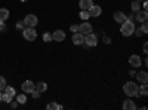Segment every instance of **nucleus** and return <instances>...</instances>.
<instances>
[{"label":"nucleus","mask_w":148,"mask_h":110,"mask_svg":"<svg viewBox=\"0 0 148 110\" xmlns=\"http://www.w3.org/2000/svg\"><path fill=\"white\" fill-rule=\"evenodd\" d=\"M12 98H14V97H10V95H8V94H3V97H2V101L10 103V101H12Z\"/></svg>","instance_id":"obj_26"},{"label":"nucleus","mask_w":148,"mask_h":110,"mask_svg":"<svg viewBox=\"0 0 148 110\" xmlns=\"http://www.w3.org/2000/svg\"><path fill=\"white\" fill-rule=\"evenodd\" d=\"M147 51H148V45H147V43H145V45H144V52H145V54H147Z\"/></svg>","instance_id":"obj_37"},{"label":"nucleus","mask_w":148,"mask_h":110,"mask_svg":"<svg viewBox=\"0 0 148 110\" xmlns=\"http://www.w3.org/2000/svg\"><path fill=\"white\" fill-rule=\"evenodd\" d=\"M148 94V86L147 83H142L141 86H138V95H147Z\"/></svg>","instance_id":"obj_18"},{"label":"nucleus","mask_w":148,"mask_h":110,"mask_svg":"<svg viewBox=\"0 0 148 110\" xmlns=\"http://www.w3.org/2000/svg\"><path fill=\"white\" fill-rule=\"evenodd\" d=\"M24 27H25V24H24V21H19V22H16V28H24Z\"/></svg>","instance_id":"obj_30"},{"label":"nucleus","mask_w":148,"mask_h":110,"mask_svg":"<svg viewBox=\"0 0 148 110\" xmlns=\"http://www.w3.org/2000/svg\"><path fill=\"white\" fill-rule=\"evenodd\" d=\"M24 39L25 40H28V42H33V40H36V37H37V31L34 30V27H27V28H24Z\"/></svg>","instance_id":"obj_3"},{"label":"nucleus","mask_w":148,"mask_h":110,"mask_svg":"<svg viewBox=\"0 0 148 110\" xmlns=\"http://www.w3.org/2000/svg\"><path fill=\"white\" fill-rule=\"evenodd\" d=\"M5 94H8V95H10V97H15V88L6 86V88H5Z\"/></svg>","instance_id":"obj_22"},{"label":"nucleus","mask_w":148,"mask_h":110,"mask_svg":"<svg viewBox=\"0 0 148 110\" xmlns=\"http://www.w3.org/2000/svg\"><path fill=\"white\" fill-rule=\"evenodd\" d=\"M142 6H144V10H147V8H148V2H145V0H144V5H142Z\"/></svg>","instance_id":"obj_36"},{"label":"nucleus","mask_w":148,"mask_h":110,"mask_svg":"<svg viewBox=\"0 0 148 110\" xmlns=\"http://www.w3.org/2000/svg\"><path fill=\"white\" fill-rule=\"evenodd\" d=\"M133 30H135V24L133 21H129V19H125L121 22V28H120V33L123 36H126V37H129V36L133 34Z\"/></svg>","instance_id":"obj_1"},{"label":"nucleus","mask_w":148,"mask_h":110,"mask_svg":"<svg viewBox=\"0 0 148 110\" xmlns=\"http://www.w3.org/2000/svg\"><path fill=\"white\" fill-rule=\"evenodd\" d=\"M65 39V33L62 30H56L52 33V40H56V42H62Z\"/></svg>","instance_id":"obj_8"},{"label":"nucleus","mask_w":148,"mask_h":110,"mask_svg":"<svg viewBox=\"0 0 148 110\" xmlns=\"http://www.w3.org/2000/svg\"><path fill=\"white\" fill-rule=\"evenodd\" d=\"M123 91H125L127 97H138V85L135 82H127L123 86Z\"/></svg>","instance_id":"obj_2"},{"label":"nucleus","mask_w":148,"mask_h":110,"mask_svg":"<svg viewBox=\"0 0 148 110\" xmlns=\"http://www.w3.org/2000/svg\"><path fill=\"white\" fill-rule=\"evenodd\" d=\"M5 30H6V26L3 22H0V31H5Z\"/></svg>","instance_id":"obj_33"},{"label":"nucleus","mask_w":148,"mask_h":110,"mask_svg":"<svg viewBox=\"0 0 148 110\" xmlns=\"http://www.w3.org/2000/svg\"><path fill=\"white\" fill-rule=\"evenodd\" d=\"M37 22H39V19H37L36 15L33 14H28L25 17V19H24V24H25V27H36L37 26Z\"/></svg>","instance_id":"obj_4"},{"label":"nucleus","mask_w":148,"mask_h":110,"mask_svg":"<svg viewBox=\"0 0 148 110\" xmlns=\"http://www.w3.org/2000/svg\"><path fill=\"white\" fill-rule=\"evenodd\" d=\"M19 2H28V0H19Z\"/></svg>","instance_id":"obj_40"},{"label":"nucleus","mask_w":148,"mask_h":110,"mask_svg":"<svg viewBox=\"0 0 148 110\" xmlns=\"http://www.w3.org/2000/svg\"><path fill=\"white\" fill-rule=\"evenodd\" d=\"M147 17H148L147 10H138L136 15H135V19H136L138 22H144V21H147Z\"/></svg>","instance_id":"obj_12"},{"label":"nucleus","mask_w":148,"mask_h":110,"mask_svg":"<svg viewBox=\"0 0 148 110\" xmlns=\"http://www.w3.org/2000/svg\"><path fill=\"white\" fill-rule=\"evenodd\" d=\"M141 30H142V33H144V34H145V33H148V24H147V21H144V22H142Z\"/></svg>","instance_id":"obj_28"},{"label":"nucleus","mask_w":148,"mask_h":110,"mask_svg":"<svg viewBox=\"0 0 148 110\" xmlns=\"http://www.w3.org/2000/svg\"><path fill=\"white\" fill-rule=\"evenodd\" d=\"M90 31H92V26H90L88 21H84L83 24H80V26H79V33H82L83 36H86V34L90 33Z\"/></svg>","instance_id":"obj_6"},{"label":"nucleus","mask_w":148,"mask_h":110,"mask_svg":"<svg viewBox=\"0 0 148 110\" xmlns=\"http://www.w3.org/2000/svg\"><path fill=\"white\" fill-rule=\"evenodd\" d=\"M8 18H9V10L2 8V9H0V22H5Z\"/></svg>","instance_id":"obj_17"},{"label":"nucleus","mask_w":148,"mask_h":110,"mask_svg":"<svg viewBox=\"0 0 148 110\" xmlns=\"http://www.w3.org/2000/svg\"><path fill=\"white\" fill-rule=\"evenodd\" d=\"M16 101L19 104H25L27 103V97L24 95V94H19V95H16Z\"/></svg>","instance_id":"obj_21"},{"label":"nucleus","mask_w":148,"mask_h":110,"mask_svg":"<svg viewBox=\"0 0 148 110\" xmlns=\"http://www.w3.org/2000/svg\"><path fill=\"white\" fill-rule=\"evenodd\" d=\"M36 89L39 91V92H45V91L47 89V85H46L45 82H39V83L36 85Z\"/></svg>","instance_id":"obj_19"},{"label":"nucleus","mask_w":148,"mask_h":110,"mask_svg":"<svg viewBox=\"0 0 148 110\" xmlns=\"http://www.w3.org/2000/svg\"><path fill=\"white\" fill-rule=\"evenodd\" d=\"M36 89V83H33L31 80H25L22 83V91L24 92H31Z\"/></svg>","instance_id":"obj_10"},{"label":"nucleus","mask_w":148,"mask_h":110,"mask_svg":"<svg viewBox=\"0 0 148 110\" xmlns=\"http://www.w3.org/2000/svg\"><path fill=\"white\" fill-rule=\"evenodd\" d=\"M79 5H80V9H82V10H88L93 3H92V0H80Z\"/></svg>","instance_id":"obj_15"},{"label":"nucleus","mask_w":148,"mask_h":110,"mask_svg":"<svg viewBox=\"0 0 148 110\" xmlns=\"http://www.w3.org/2000/svg\"><path fill=\"white\" fill-rule=\"evenodd\" d=\"M132 10H133V12L141 10V5H139V2H133V3H132Z\"/></svg>","instance_id":"obj_24"},{"label":"nucleus","mask_w":148,"mask_h":110,"mask_svg":"<svg viewBox=\"0 0 148 110\" xmlns=\"http://www.w3.org/2000/svg\"><path fill=\"white\" fill-rule=\"evenodd\" d=\"M70 30H71V31H74V33H77V31H79V26H76V24H73Z\"/></svg>","instance_id":"obj_32"},{"label":"nucleus","mask_w":148,"mask_h":110,"mask_svg":"<svg viewBox=\"0 0 148 110\" xmlns=\"http://www.w3.org/2000/svg\"><path fill=\"white\" fill-rule=\"evenodd\" d=\"M6 86H8V85H6V79H5L3 76H0V91L5 89Z\"/></svg>","instance_id":"obj_25"},{"label":"nucleus","mask_w":148,"mask_h":110,"mask_svg":"<svg viewBox=\"0 0 148 110\" xmlns=\"http://www.w3.org/2000/svg\"><path fill=\"white\" fill-rule=\"evenodd\" d=\"M126 19V15L125 14H123V12L121 10H117L116 12V14H114V21L116 22H119V24H121L123 21H125Z\"/></svg>","instance_id":"obj_14"},{"label":"nucleus","mask_w":148,"mask_h":110,"mask_svg":"<svg viewBox=\"0 0 148 110\" xmlns=\"http://www.w3.org/2000/svg\"><path fill=\"white\" fill-rule=\"evenodd\" d=\"M84 43L88 45V46H96V43H98V37L90 31V33H88L84 36Z\"/></svg>","instance_id":"obj_5"},{"label":"nucleus","mask_w":148,"mask_h":110,"mask_svg":"<svg viewBox=\"0 0 148 110\" xmlns=\"http://www.w3.org/2000/svg\"><path fill=\"white\" fill-rule=\"evenodd\" d=\"M43 40H45V42H51V40H52V34H51V33H45V34H43Z\"/></svg>","instance_id":"obj_27"},{"label":"nucleus","mask_w":148,"mask_h":110,"mask_svg":"<svg viewBox=\"0 0 148 110\" xmlns=\"http://www.w3.org/2000/svg\"><path fill=\"white\" fill-rule=\"evenodd\" d=\"M16 106H18V101H16V103H15V101H10V107H12V109H15Z\"/></svg>","instance_id":"obj_34"},{"label":"nucleus","mask_w":148,"mask_h":110,"mask_svg":"<svg viewBox=\"0 0 148 110\" xmlns=\"http://www.w3.org/2000/svg\"><path fill=\"white\" fill-rule=\"evenodd\" d=\"M88 10H89V15H90V17H99L101 12H102L101 6H98V5H92Z\"/></svg>","instance_id":"obj_7"},{"label":"nucleus","mask_w":148,"mask_h":110,"mask_svg":"<svg viewBox=\"0 0 148 110\" xmlns=\"http://www.w3.org/2000/svg\"><path fill=\"white\" fill-rule=\"evenodd\" d=\"M129 64H130L132 67H139V66L142 64V59H141L139 55H132V57L129 58Z\"/></svg>","instance_id":"obj_9"},{"label":"nucleus","mask_w":148,"mask_h":110,"mask_svg":"<svg viewBox=\"0 0 148 110\" xmlns=\"http://www.w3.org/2000/svg\"><path fill=\"white\" fill-rule=\"evenodd\" d=\"M136 79L141 82V83H147L148 82V75H147V71H139V73H136Z\"/></svg>","instance_id":"obj_13"},{"label":"nucleus","mask_w":148,"mask_h":110,"mask_svg":"<svg viewBox=\"0 0 148 110\" xmlns=\"http://www.w3.org/2000/svg\"><path fill=\"white\" fill-rule=\"evenodd\" d=\"M31 94H33V97H34V98H39V97H40V92H39V91H37V89H34V91H31Z\"/></svg>","instance_id":"obj_31"},{"label":"nucleus","mask_w":148,"mask_h":110,"mask_svg":"<svg viewBox=\"0 0 148 110\" xmlns=\"http://www.w3.org/2000/svg\"><path fill=\"white\" fill-rule=\"evenodd\" d=\"M123 109H125V110H135L136 106H135V103L132 100H126L125 103H123Z\"/></svg>","instance_id":"obj_16"},{"label":"nucleus","mask_w":148,"mask_h":110,"mask_svg":"<svg viewBox=\"0 0 148 110\" xmlns=\"http://www.w3.org/2000/svg\"><path fill=\"white\" fill-rule=\"evenodd\" d=\"M2 97H3V94H2V91H0V101H2Z\"/></svg>","instance_id":"obj_38"},{"label":"nucleus","mask_w":148,"mask_h":110,"mask_svg":"<svg viewBox=\"0 0 148 110\" xmlns=\"http://www.w3.org/2000/svg\"><path fill=\"white\" fill-rule=\"evenodd\" d=\"M73 43L74 45H83L84 43V36L82 34V33H74V36H73Z\"/></svg>","instance_id":"obj_11"},{"label":"nucleus","mask_w":148,"mask_h":110,"mask_svg":"<svg viewBox=\"0 0 148 110\" xmlns=\"http://www.w3.org/2000/svg\"><path fill=\"white\" fill-rule=\"evenodd\" d=\"M80 18H82L83 21H86L88 18H90V15H89V10H82V12H80Z\"/></svg>","instance_id":"obj_23"},{"label":"nucleus","mask_w":148,"mask_h":110,"mask_svg":"<svg viewBox=\"0 0 148 110\" xmlns=\"http://www.w3.org/2000/svg\"><path fill=\"white\" fill-rule=\"evenodd\" d=\"M133 33H135V34H136V36H138V37H139V36H142V34H144V33H142V30H141V28H136V27H135V30H133Z\"/></svg>","instance_id":"obj_29"},{"label":"nucleus","mask_w":148,"mask_h":110,"mask_svg":"<svg viewBox=\"0 0 148 110\" xmlns=\"http://www.w3.org/2000/svg\"><path fill=\"white\" fill-rule=\"evenodd\" d=\"M104 42H105V43H110V42H111V39L108 37V36H105V37H104Z\"/></svg>","instance_id":"obj_35"},{"label":"nucleus","mask_w":148,"mask_h":110,"mask_svg":"<svg viewBox=\"0 0 148 110\" xmlns=\"http://www.w3.org/2000/svg\"><path fill=\"white\" fill-rule=\"evenodd\" d=\"M46 109H47V110H61V109H62V106L56 104V103H49Z\"/></svg>","instance_id":"obj_20"},{"label":"nucleus","mask_w":148,"mask_h":110,"mask_svg":"<svg viewBox=\"0 0 148 110\" xmlns=\"http://www.w3.org/2000/svg\"><path fill=\"white\" fill-rule=\"evenodd\" d=\"M135 2H139L141 3V2H144V0H135Z\"/></svg>","instance_id":"obj_39"}]
</instances>
